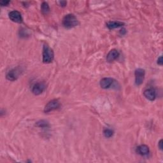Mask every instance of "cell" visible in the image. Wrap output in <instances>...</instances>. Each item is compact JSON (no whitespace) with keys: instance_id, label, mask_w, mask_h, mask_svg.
I'll return each mask as SVG.
<instances>
[{"instance_id":"obj_1","label":"cell","mask_w":163,"mask_h":163,"mask_svg":"<svg viewBox=\"0 0 163 163\" xmlns=\"http://www.w3.org/2000/svg\"><path fill=\"white\" fill-rule=\"evenodd\" d=\"M78 24L77 17L73 14H67L63 19V25L66 29H72Z\"/></svg>"},{"instance_id":"obj_2","label":"cell","mask_w":163,"mask_h":163,"mask_svg":"<svg viewBox=\"0 0 163 163\" xmlns=\"http://www.w3.org/2000/svg\"><path fill=\"white\" fill-rule=\"evenodd\" d=\"M43 62L45 64L52 63L54 58V53L53 50L50 48L47 45H44L42 53Z\"/></svg>"},{"instance_id":"obj_3","label":"cell","mask_w":163,"mask_h":163,"mask_svg":"<svg viewBox=\"0 0 163 163\" xmlns=\"http://www.w3.org/2000/svg\"><path fill=\"white\" fill-rule=\"evenodd\" d=\"M60 102L58 100L54 99L50 101L45 106L44 112L45 113H49L54 110H58V108H60Z\"/></svg>"},{"instance_id":"obj_4","label":"cell","mask_w":163,"mask_h":163,"mask_svg":"<svg viewBox=\"0 0 163 163\" xmlns=\"http://www.w3.org/2000/svg\"><path fill=\"white\" fill-rule=\"evenodd\" d=\"M145 72L143 69L138 68L134 72L135 76V84L139 86H141L143 83L145 79Z\"/></svg>"},{"instance_id":"obj_5","label":"cell","mask_w":163,"mask_h":163,"mask_svg":"<svg viewBox=\"0 0 163 163\" xmlns=\"http://www.w3.org/2000/svg\"><path fill=\"white\" fill-rule=\"evenodd\" d=\"M21 73V70L19 68L12 69V70L9 71L7 74V78L10 81H15L19 78Z\"/></svg>"},{"instance_id":"obj_6","label":"cell","mask_w":163,"mask_h":163,"mask_svg":"<svg viewBox=\"0 0 163 163\" xmlns=\"http://www.w3.org/2000/svg\"><path fill=\"white\" fill-rule=\"evenodd\" d=\"M10 19L16 23H22V17L21 16V13L17 11V10H13L10 12L8 14Z\"/></svg>"},{"instance_id":"obj_7","label":"cell","mask_w":163,"mask_h":163,"mask_svg":"<svg viewBox=\"0 0 163 163\" xmlns=\"http://www.w3.org/2000/svg\"><path fill=\"white\" fill-rule=\"evenodd\" d=\"M46 89V85L44 82H38L34 85L32 92L35 95H40Z\"/></svg>"},{"instance_id":"obj_8","label":"cell","mask_w":163,"mask_h":163,"mask_svg":"<svg viewBox=\"0 0 163 163\" xmlns=\"http://www.w3.org/2000/svg\"><path fill=\"white\" fill-rule=\"evenodd\" d=\"M120 56L119 52L116 49L111 50L106 56V61L108 63H112L115 61Z\"/></svg>"},{"instance_id":"obj_9","label":"cell","mask_w":163,"mask_h":163,"mask_svg":"<svg viewBox=\"0 0 163 163\" xmlns=\"http://www.w3.org/2000/svg\"><path fill=\"white\" fill-rule=\"evenodd\" d=\"M143 95L147 100L151 101H154L156 98V92L155 90L152 88L145 90L143 92Z\"/></svg>"},{"instance_id":"obj_10","label":"cell","mask_w":163,"mask_h":163,"mask_svg":"<svg viewBox=\"0 0 163 163\" xmlns=\"http://www.w3.org/2000/svg\"><path fill=\"white\" fill-rule=\"evenodd\" d=\"M114 83V79L110 77L103 78L100 81V86L102 89H106L110 88Z\"/></svg>"},{"instance_id":"obj_11","label":"cell","mask_w":163,"mask_h":163,"mask_svg":"<svg viewBox=\"0 0 163 163\" xmlns=\"http://www.w3.org/2000/svg\"><path fill=\"white\" fill-rule=\"evenodd\" d=\"M124 26V23L120 21H109L106 23L107 28L110 30L119 28Z\"/></svg>"},{"instance_id":"obj_12","label":"cell","mask_w":163,"mask_h":163,"mask_svg":"<svg viewBox=\"0 0 163 163\" xmlns=\"http://www.w3.org/2000/svg\"><path fill=\"white\" fill-rule=\"evenodd\" d=\"M137 152L138 154L143 156H147L149 154L150 150H149V148L147 145H141L137 148Z\"/></svg>"},{"instance_id":"obj_13","label":"cell","mask_w":163,"mask_h":163,"mask_svg":"<svg viewBox=\"0 0 163 163\" xmlns=\"http://www.w3.org/2000/svg\"><path fill=\"white\" fill-rule=\"evenodd\" d=\"M41 10L44 15H47L50 12V7L47 2H43L41 5Z\"/></svg>"},{"instance_id":"obj_14","label":"cell","mask_w":163,"mask_h":163,"mask_svg":"<svg viewBox=\"0 0 163 163\" xmlns=\"http://www.w3.org/2000/svg\"><path fill=\"white\" fill-rule=\"evenodd\" d=\"M36 126L38 128H46L49 127V122L45 120H41L38 121L36 123Z\"/></svg>"},{"instance_id":"obj_15","label":"cell","mask_w":163,"mask_h":163,"mask_svg":"<svg viewBox=\"0 0 163 163\" xmlns=\"http://www.w3.org/2000/svg\"><path fill=\"white\" fill-rule=\"evenodd\" d=\"M114 131L112 129L105 128L103 130V134H104V136L106 138H111L112 136L114 135Z\"/></svg>"},{"instance_id":"obj_16","label":"cell","mask_w":163,"mask_h":163,"mask_svg":"<svg viewBox=\"0 0 163 163\" xmlns=\"http://www.w3.org/2000/svg\"><path fill=\"white\" fill-rule=\"evenodd\" d=\"M9 3H10V1H2L0 2V5H1L2 7L7 6Z\"/></svg>"},{"instance_id":"obj_17","label":"cell","mask_w":163,"mask_h":163,"mask_svg":"<svg viewBox=\"0 0 163 163\" xmlns=\"http://www.w3.org/2000/svg\"><path fill=\"white\" fill-rule=\"evenodd\" d=\"M58 3H59L60 6H61L62 7H66V5H67V2H66V1H61V2L60 1V2H59Z\"/></svg>"},{"instance_id":"obj_18","label":"cell","mask_w":163,"mask_h":163,"mask_svg":"<svg viewBox=\"0 0 163 163\" xmlns=\"http://www.w3.org/2000/svg\"><path fill=\"white\" fill-rule=\"evenodd\" d=\"M162 63H163V61H162V56H160L158 59H157V64L160 66H162Z\"/></svg>"},{"instance_id":"obj_19","label":"cell","mask_w":163,"mask_h":163,"mask_svg":"<svg viewBox=\"0 0 163 163\" xmlns=\"http://www.w3.org/2000/svg\"><path fill=\"white\" fill-rule=\"evenodd\" d=\"M158 147L159 148L160 150H162V148H163V146H162V140H161L159 143H158Z\"/></svg>"},{"instance_id":"obj_20","label":"cell","mask_w":163,"mask_h":163,"mask_svg":"<svg viewBox=\"0 0 163 163\" xmlns=\"http://www.w3.org/2000/svg\"><path fill=\"white\" fill-rule=\"evenodd\" d=\"M120 33L122 35H124L126 33V29L125 28H122L120 31Z\"/></svg>"}]
</instances>
